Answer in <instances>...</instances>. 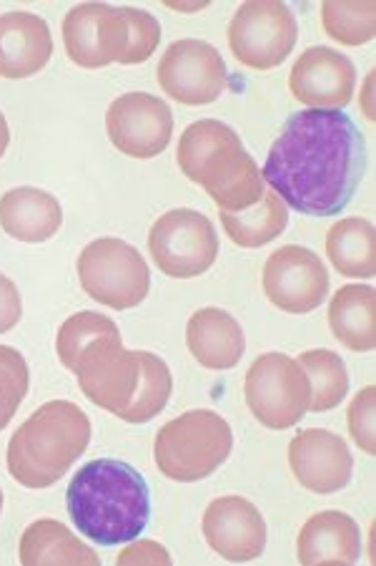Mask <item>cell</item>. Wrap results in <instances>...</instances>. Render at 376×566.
<instances>
[{"label":"cell","instance_id":"d6a6232c","mask_svg":"<svg viewBox=\"0 0 376 566\" xmlns=\"http://www.w3.org/2000/svg\"><path fill=\"white\" fill-rule=\"evenodd\" d=\"M23 317V300L21 292L13 285L11 277L0 272V335L11 333Z\"/></svg>","mask_w":376,"mask_h":566},{"label":"cell","instance_id":"603a6c76","mask_svg":"<svg viewBox=\"0 0 376 566\" xmlns=\"http://www.w3.org/2000/svg\"><path fill=\"white\" fill-rule=\"evenodd\" d=\"M329 327L344 348L372 353L376 348V292L372 285H344L329 303Z\"/></svg>","mask_w":376,"mask_h":566},{"label":"cell","instance_id":"52a82bcc","mask_svg":"<svg viewBox=\"0 0 376 566\" xmlns=\"http://www.w3.org/2000/svg\"><path fill=\"white\" fill-rule=\"evenodd\" d=\"M78 282L86 295L111 310L139 307L151 290V270L141 252L118 237H100L78 258Z\"/></svg>","mask_w":376,"mask_h":566},{"label":"cell","instance_id":"83f0119b","mask_svg":"<svg viewBox=\"0 0 376 566\" xmlns=\"http://www.w3.org/2000/svg\"><path fill=\"white\" fill-rule=\"evenodd\" d=\"M321 23L332 41L342 45H364L376 33V3L372 0H364V3L329 0V3H321Z\"/></svg>","mask_w":376,"mask_h":566},{"label":"cell","instance_id":"30bf717a","mask_svg":"<svg viewBox=\"0 0 376 566\" xmlns=\"http://www.w3.org/2000/svg\"><path fill=\"white\" fill-rule=\"evenodd\" d=\"M73 376L90 403L121 416L131 403L141 378L139 350H126L121 331L96 337L80 353Z\"/></svg>","mask_w":376,"mask_h":566},{"label":"cell","instance_id":"e0dca14e","mask_svg":"<svg viewBox=\"0 0 376 566\" xmlns=\"http://www.w3.org/2000/svg\"><path fill=\"white\" fill-rule=\"evenodd\" d=\"M291 96L309 108H336L354 98L356 69L348 56L332 45H311L293 63L289 76Z\"/></svg>","mask_w":376,"mask_h":566},{"label":"cell","instance_id":"5bb4252c","mask_svg":"<svg viewBox=\"0 0 376 566\" xmlns=\"http://www.w3.org/2000/svg\"><path fill=\"white\" fill-rule=\"evenodd\" d=\"M63 43L68 59L80 69H104L121 63L128 49V23L121 8L80 3L63 18Z\"/></svg>","mask_w":376,"mask_h":566},{"label":"cell","instance_id":"44dd1931","mask_svg":"<svg viewBox=\"0 0 376 566\" xmlns=\"http://www.w3.org/2000/svg\"><path fill=\"white\" fill-rule=\"evenodd\" d=\"M63 224L61 202L39 187H15L0 197V227L13 240L41 244Z\"/></svg>","mask_w":376,"mask_h":566},{"label":"cell","instance_id":"f546056e","mask_svg":"<svg viewBox=\"0 0 376 566\" xmlns=\"http://www.w3.org/2000/svg\"><path fill=\"white\" fill-rule=\"evenodd\" d=\"M29 363L15 348L0 345V431L13 421L15 410L29 396Z\"/></svg>","mask_w":376,"mask_h":566},{"label":"cell","instance_id":"ffe728a7","mask_svg":"<svg viewBox=\"0 0 376 566\" xmlns=\"http://www.w3.org/2000/svg\"><path fill=\"white\" fill-rule=\"evenodd\" d=\"M297 556L304 566L356 564L362 556V528L344 511H319L301 526Z\"/></svg>","mask_w":376,"mask_h":566},{"label":"cell","instance_id":"8d00e7d4","mask_svg":"<svg viewBox=\"0 0 376 566\" xmlns=\"http://www.w3.org/2000/svg\"><path fill=\"white\" fill-rule=\"evenodd\" d=\"M173 11H183V13H196V11H204L208 8V3H166Z\"/></svg>","mask_w":376,"mask_h":566},{"label":"cell","instance_id":"4316f807","mask_svg":"<svg viewBox=\"0 0 376 566\" xmlns=\"http://www.w3.org/2000/svg\"><path fill=\"white\" fill-rule=\"evenodd\" d=\"M139 358H141L139 388H136V396L131 403H128V408L118 416L126 423L153 421V418L169 406V398L173 390V378L166 360L149 350H139Z\"/></svg>","mask_w":376,"mask_h":566},{"label":"cell","instance_id":"ac0fdd59","mask_svg":"<svg viewBox=\"0 0 376 566\" xmlns=\"http://www.w3.org/2000/svg\"><path fill=\"white\" fill-rule=\"evenodd\" d=\"M53 56V35L41 15L11 11L0 15V76L31 78Z\"/></svg>","mask_w":376,"mask_h":566},{"label":"cell","instance_id":"3957f363","mask_svg":"<svg viewBox=\"0 0 376 566\" xmlns=\"http://www.w3.org/2000/svg\"><path fill=\"white\" fill-rule=\"evenodd\" d=\"M176 161L183 177L204 187L218 212H246L261 202L266 181L259 164L246 151L232 126L218 118H201L181 134Z\"/></svg>","mask_w":376,"mask_h":566},{"label":"cell","instance_id":"8992f818","mask_svg":"<svg viewBox=\"0 0 376 566\" xmlns=\"http://www.w3.org/2000/svg\"><path fill=\"white\" fill-rule=\"evenodd\" d=\"M244 398L264 428L287 431L309 413L311 382L299 360L283 353H264L246 370Z\"/></svg>","mask_w":376,"mask_h":566},{"label":"cell","instance_id":"e575fe53","mask_svg":"<svg viewBox=\"0 0 376 566\" xmlns=\"http://www.w3.org/2000/svg\"><path fill=\"white\" fill-rule=\"evenodd\" d=\"M372 91H374V73H369V76H366L364 94H362V104H359L364 116L369 118V122H374V96H372Z\"/></svg>","mask_w":376,"mask_h":566},{"label":"cell","instance_id":"1f68e13d","mask_svg":"<svg viewBox=\"0 0 376 566\" xmlns=\"http://www.w3.org/2000/svg\"><path fill=\"white\" fill-rule=\"evenodd\" d=\"M374 410H376V388L366 386L352 398L346 408V426L352 433L354 443L359 446L364 453H376V431H374Z\"/></svg>","mask_w":376,"mask_h":566},{"label":"cell","instance_id":"6da1fadb","mask_svg":"<svg viewBox=\"0 0 376 566\" xmlns=\"http://www.w3.org/2000/svg\"><path fill=\"white\" fill-rule=\"evenodd\" d=\"M366 171L359 126L336 108H301L283 124L264 161V181L283 205L307 217H336Z\"/></svg>","mask_w":376,"mask_h":566},{"label":"cell","instance_id":"4dcf8cb0","mask_svg":"<svg viewBox=\"0 0 376 566\" xmlns=\"http://www.w3.org/2000/svg\"><path fill=\"white\" fill-rule=\"evenodd\" d=\"M121 13L128 23V49L121 66H136V63L149 61L161 43V23L143 8L123 6Z\"/></svg>","mask_w":376,"mask_h":566},{"label":"cell","instance_id":"7a4b0ae2","mask_svg":"<svg viewBox=\"0 0 376 566\" xmlns=\"http://www.w3.org/2000/svg\"><path fill=\"white\" fill-rule=\"evenodd\" d=\"M71 522L98 546L139 538L151 518L149 483L131 463L96 459L80 465L66 491Z\"/></svg>","mask_w":376,"mask_h":566},{"label":"cell","instance_id":"ba28073f","mask_svg":"<svg viewBox=\"0 0 376 566\" xmlns=\"http://www.w3.org/2000/svg\"><path fill=\"white\" fill-rule=\"evenodd\" d=\"M226 39L238 63L254 71H271L291 56L299 23L287 3L251 0L236 8Z\"/></svg>","mask_w":376,"mask_h":566},{"label":"cell","instance_id":"4fadbf2b","mask_svg":"<svg viewBox=\"0 0 376 566\" xmlns=\"http://www.w3.org/2000/svg\"><path fill=\"white\" fill-rule=\"evenodd\" d=\"M106 134L126 157H159L161 151H166L173 136L171 106L146 91L118 96L106 112Z\"/></svg>","mask_w":376,"mask_h":566},{"label":"cell","instance_id":"2e32d148","mask_svg":"<svg viewBox=\"0 0 376 566\" xmlns=\"http://www.w3.org/2000/svg\"><path fill=\"white\" fill-rule=\"evenodd\" d=\"M206 544L226 562H254L266 549L269 528L249 499L222 496L214 499L201 518Z\"/></svg>","mask_w":376,"mask_h":566},{"label":"cell","instance_id":"cb8c5ba5","mask_svg":"<svg viewBox=\"0 0 376 566\" xmlns=\"http://www.w3.org/2000/svg\"><path fill=\"white\" fill-rule=\"evenodd\" d=\"M326 258L339 275L372 280L376 275V232L369 219L346 217L326 232Z\"/></svg>","mask_w":376,"mask_h":566},{"label":"cell","instance_id":"9c48e42d","mask_svg":"<svg viewBox=\"0 0 376 566\" xmlns=\"http://www.w3.org/2000/svg\"><path fill=\"white\" fill-rule=\"evenodd\" d=\"M149 252L163 275L173 280L201 277L218 258L216 227L196 209H171L153 222Z\"/></svg>","mask_w":376,"mask_h":566},{"label":"cell","instance_id":"74e56055","mask_svg":"<svg viewBox=\"0 0 376 566\" xmlns=\"http://www.w3.org/2000/svg\"><path fill=\"white\" fill-rule=\"evenodd\" d=\"M0 511H3V491H0Z\"/></svg>","mask_w":376,"mask_h":566},{"label":"cell","instance_id":"f1b7e54d","mask_svg":"<svg viewBox=\"0 0 376 566\" xmlns=\"http://www.w3.org/2000/svg\"><path fill=\"white\" fill-rule=\"evenodd\" d=\"M108 333H118V325L111 317L94 313V310H84V313L71 315L66 323L61 325L56 337V353L61 365H66L71 373L76 370L80 353H84L96 337Z\"/></svg>","mask_w":376,"mask_h":566},{"label":"cell","instance_id":"484cf974","mask_svg":"<svg viewBox=\"0 0 376 566\" xmlns=\"http://www.w3.org/2000/svg\"><path fill=\"white\" fill-rule=\"evenodd\" d=\"M297 360L307 370L311 382L309 413H329V410L342 406L348 392V370L342 355L319 348L301 353Z\"/></svg>","mask_w":376,"mask_h":566},{"label":"cell","instance_id":"d590c367","mask_svg":"<svg viewBox=\"0 0 376 566\" xmlns=\"http://www.w3.org/2000/svg\"><path fill=\"white\" fill-rule=\"evenodd\" d=\"M8 144H11V129H8L6 116H3V112H0V159H3Z\"/></svg>","mask_w":376,"mask_h":566},{"label":"cell","instance_id":"d4e9b609","mask_svg":"<svg viewBox=\"0 0 376 566\" xmlns=\"http://www.w3.org/2000/svg\"><path fill=\"white\" fill-rule=\"evenodd\" d=\"M218 217L228 240L244 250H259L287 232L289 207L271 189H266L261 202L246 212H218Z\"/></svg>","mask_w":376,"mask_h":566},{"label":"cell","instance_id":"277c9868","mask_svg":"<svg viewBox=\"0 0 376 566\" xmlns=\"http://www.w3.org/2000/svg\"><path fill=\"white\" fill-rule=\"evenodd\" d=\"M90 443V418L71 400H49L8 441V473L25 489H49L66 476Z\"/></svg>","mask_w":376,"mask_h":566},{"label":"cell","instance_id":"7c38bea8","mask_svg":"<svg viewBox=\"0 0 376 566\" xmlns=\"http://www.w3.org/2000/svg\"><path fill=\"white\" fill-rule=\"evenodd\" d=\"M261 285L273 307L289 315H309L324 305L332 282L316 252L301 244H287L266 260Z\"/></svg>","mask_w":376,"mask_h":566},{"label":"cell","instance_id":"d6986e66","mask_svg":"<svg viewBox=\"0 0 376 566\" xmlns=\"http://www.w3.org/2000/svg\"><path fill=\"white\" fill-rule=\"evenodd\" d=\"M186 345L194 360L208 370H232L246 353L238 319L222 307H201L186 325Z\"/></svg>","mask_w":376,"mask_h":566},{"label":"cell","instance_id":"9a60e30c","mask_svg":"<svg viewBox=\"0 0 376 566\" xmlns=\"http://www.w3.org/2000/svg\"><path fill=\"white\" fill-rule=\"evenodd\" d=\"M289 469L311 494H336L348 486L354 473V455L342 436L326 428H307L291 438Z\"/></svg>","mask_w":376,"mask_h":566},{"label":"cell","instance_id":"7402d4cb","mask_svg":"<svg viewBox=\"0 0 376 566\" xmlns=\"http://www.w3.org/2000/svg\"><path fill=\"white\" fill-rule=\"evenodd\" d=\"M18 559L23 566H98V554L56 518H39L21 536Z\"/></svg>","mask_w":376,"mask_h":566},{"label":"cell","instance_id":"5b68a950","mask_svg":"<svg viewBox=\"0 0 376 566\" xmlns=\"http://www.w3.org/2000/svg\"><path fill=\"white\" fill-rule=\"evenodd\" d=\"M232 449L234 433L226 418L198 408L161 426L153 441V461L166 479L194 483L222 469Z\"/></svg>","mask_w":376,"mask_h":566},{"label":"cell","instance_id":"836d02e7","mask_svg":"<svg viewBox=\"0 0 376 566\" xmlns=\"http://www.w3.org/2000/svg\"><path fill=\"white\" fill-rule=\"evenodd\" d=\"M171 554L163 549L161 544L151 542V538H141V542H136L131 546H126V552L118 554L116 564H163V566H171Z\"/></svg>","mask_w":376,"mask_h":566},{"label":"cell","instance_id":"8fae6325","mask_svg":"<svg viewBox=\"0 0 376 566\" xmlns=\"http://www.w3.org/2000/svg\"><path fill=\"white\" fill-rule=\"evenodd\" d=\"M155 78L173 102L208 106L226 91L228 69L216 45L198 39H181L163 51Z\"/></svg>","mask_w":376,"mask_h":566}]
</instances>
